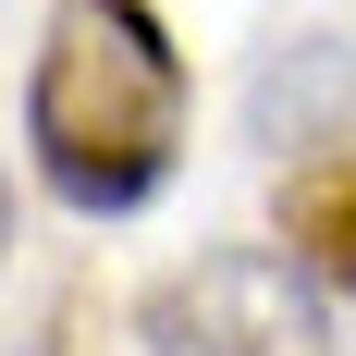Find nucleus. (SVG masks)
<instances>
[{
	"label": "nucleus",
	"mask_w": 356,
	"mask_h": 356,
	"mask_svg": "<svg viewBox=\"0 0 356 356\" xmlns=\"http://www.w3.org/2000/svg\"><path fill=\"white\" fill-rule=\"evenodd\" d=\"M25 147L86 221L147 209L184 160V49L147 0H49L25 74Z\"/></svg>",
	"instance_id": "nucleus-1"
},
{
	"label": "nucleus",
	"mask_w": 356,
	"mask_h": 356,
	"mask_svg": "<svg viewBox=\"0 0 356 356\" xmlns=\"http://www.w3.org/2000/svg\"><path fill=\"white\" fill-rule=\"evenodd\" d=\"M0 258H13V209H0Z\"/></svg>",
	"instance_id": "nucleus-5"
},
{
	"label": "nucleus",
	"mask_w": 356,
	"mask_h": 356,
	"mask_svg": "<svg viewBox=\"0 0 356 356\" xmlns=\"http://www.w3.org/2000/svg\"><path fill=\"white\" fill-rule=\"evenodd\" d=\"M147 356H332V295L295 246H197L136 295Z\"/></svg>",
	"instance_id": "nucleus-2"
},
{
	"label": "nucleus",
	"mask_w": 356,
	"mask_h": 356,
	"mask_svg": "<svg viewBox=\"0 0 356 356\" xmlns=\"http://www.w3.org/2000/svg\"><path fill=\"white\" fill-rule=\"evenodd\" d=\"M258 147H332L356 123V49L344 37H295V49H270V74H258V99H246Z\"/></svg>",
	"instance_id": "nucleus-3"
},
{
	"label": "nucleus",
	"mask_w": 356,
	"mask_h": 356,
	"mask_svg": "<svg viewBox=\"0 0 356 356\" xmlns=\"http://www.w3.org/2000/svg\"><path fill=\"white\" fill-rule=\"evenodd\" d=\"M283 246L320 270V283L356 295V160H307L283 184Z\"/></svg>",
	"instance_id": "nucleus-4"
}]
</instances>
